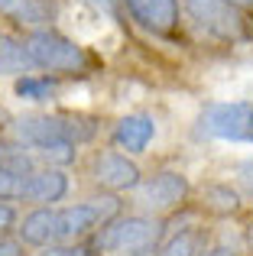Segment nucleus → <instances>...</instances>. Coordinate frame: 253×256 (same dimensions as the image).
I'll return each mask as SVG.
<instances>
[{"instance_id": "obj_5", "label": "nucleus", "mask_w": 253, "mask_h": 256, "mask_svg": "<svg viewBox=\"0 0 253 256\" xmlns=\"http://www.w3.org/2000/svg\"><path fill=\"white\" fill-rule=\"evenodd\" d=\"M88 178L98 192L108 194H133L143 182V169L133 156L120 150H94L88 159Z\"/></svg>"}, {"instance_id": "obj_14", "label": "nucleus", "mask_w": 253, "mask_h": 256, "mask_svg": "<svg viewBox=\"0 0 253 256\" xmlns=\"http://www.w3.org/2000/svg\"><path fill=\"white\" fill-rule=\"evenodd\" d=\"M32 68V58L26 52V42L16 39L13 32H4L0 30V75H10V78H20V75H30Z\"/></svg>"}, {"instance_id": "obj_23", "label": "nucleus", "mask_w": 253, "mask_h": 256, "mask_svg": "<svg viewBox=\"0 0 253 256\" xmlns=\"http://www.w3.org/2000/svg\"><path fill=\"white\" fill-rule=\"evenodd\" d=\"M240 244H244V253L253 256V218L244 224V230H240Z\"/></svg>"}, {"instance_id": "obj_3", "label": "nucleus", "mask_w": 253, "mask_h": 256, "mask_svg": "<svg viewBox=\"0 0 253 256\" xmlns=\"http://www.w3.org/2000/svg\"><path fill=\"white\" fill-rule=\"evenodd\" d=\"M192 178L182 169H156L150 175H143L140 188L133 192V204L140 214L150 218H172L176 211L192 204Z\"/></svg>"}, {"instance_id": "obj_4", "label": "nucleus", "mask_w": 253, "mask_h": 256, "mask_svg": "<svg viewBox=\"0 0 253 256\" xmlns=\"http://www.w3.org/2000/svg\"><path fill=\"white\" fill-rule=\"evenodd\" d=\"M198 140L253 143V100H208L195 117Z\"/></svg>"}, {"instance_id": "obj_2", "label": "nucleus", "mask_w": 253, "mask_h": 256, "mask_svg": "<svg viewBox=\"0 0 253 256\" xmlns=\"http://www.w3.org/2000/svg\"><path fill=\"white\" fill-rule=\"evenodd\" d=\"M126 201L124 194H108V192H94L82 201H68L58 204V244H82L88 240L98 227H104L108 220H114L117 214H124Z\"/></svg>"}, {"instance_id": "obj_19", "label": "nucleus", "mask_w": 253, "mask_h": 256, "mask_svg": "<svg viewBox=\"0 0 253 256\" xmlns=\"http://www.w3.org/2000/svg\"><path fill=\"white\" fill-rule=\"evenodd\" d=\"M0 256H32V250L16 237V230L0 234Z\"/></svg>"}, {"instance_id": "obj_13", "label": "nucleus", "mask_w": 253, "mask_h": 256, "mask_svg": "<svg viewBox=\"0 0 253 256\" xmlns=\"http://www.w3.org/2000/svg\"><path fill=\"white\" fill-rule=\"evenodd\" d=\"M58 91H62V78L46 75V72H42V75L30 72V75L13 78V98L23 100V104L46 107V104H52V100L58 98Z\"/></svg>"}, {"instance_id": "obj_22", "label": "nucleus", "mask_w": 253, "mask_h": 256, "mask_svg": "<svg viewBox=\"0 0 253 256\" xmlns=\"http://www.w3.org/2000/svg\"><path fill=\"white\" fill-rule=\"evenodd\" d=\"M32 256H82V253L72 244H52V246H46V250H36Z\"/></svg>"}, {"instance_id": "obj_21", "label": "nucleus", "mask_w": 253, "mask_h": 256, "mask_svg": "<svg viewBox=\"0 0 253 256\" xmlns=\"http://www.w3.org/2000/svg\"><path fill=\"white\" fill-rule=\"evenodd\" d=\"M20 185H23L20 175L0 169V198H4V201H20Z\"/></svg>"}, {"instance_id": "obj_25", "label": "nucleus", "mask_w": 253, "mask_h": 256, "mask_svg": "<svg viewBox=\"0 0 253 256\" xmlns=\"http://www.w3.org/2000/svg\"><path fill=\"white\" fill-rule=\"evenodd\" d=\"M234 6H240V10H253V0H230Z\"/></svg>"}, {"instance_id": "obj_7", "label": "nucleus", "mask_w": 253, "mask_h": 256, "mask_svg": "<svg viewBox=\"0 0 253 256\" xmlns=\"http://www.w3.org/2000/svg\"><path fill=\"white\" fill-rule=\"evenodd\" d=\"M72 192V178L65 169H49V166H39L36 172L23 175V185H20V204L30 208H58Z\"/></svg>"}, {"instance_id": "obj_10", "label": "nucleus", "mask_w": 253, "mask_h": 256, "mask_svg": "<svg viewBox=\"0 0 253 256\" xmlns=\"http://www.w3.org/2000/svg\"><path fill=\"white\" fill-rule=\"evenodd\" d=\"M133 23L152 36H172L178 26V0H124Z\"/></svg>"}, {"instance_id": "obj_18", "label": "nucleus", "mask_w": 253, "mask_h": 256, "mask_svg": "<svg viewBox=\"0 0 253 256\" xmlns=\"http://www.w3.org/2000/svg\"><path fill=\"white\" fill-rule=\"evenodd\" d=\"M20 204L16 201H4L0 198V234H10V230H16V224H20Z\"/></svg>"}, {"instance_id": "obj_16", "label": "nucleus", "mask_w": 253, "mask_h": 256, "mask_svg": "<svg viewBox=\"0 0 253 256\" xmlns=\"http://www.w3.org/2000/svg\"><path fill=\"white\" fill-rule=\"evenodd\" d=\"M0 16L13 20L26 30L49 26V10H46L42 0H0Z\"/></svg>"}, {"instance_id": "obj_15", "label": "nucleus", "mask_w": 253, "mask_h": 256, "mask_svg": "<svg viewBox=\"0 0 253 256\" xmlns=\"http://www.w3.org/2000/svg\"><path fill=\"white\" fill-rule=\"evenodd\" d=\"M0 169L23 178V175L39 169V159H36V152L26 143H20L16 136H0Z\"/></svg>"}, {"instance_id": "obj_8", "label": "nucleus", "mask_w": 253, "mask_h": 256, "mask_svg": "<svg viewBox=\"0 0 253 256\" xmlns=\"http://www.w3.org/2000/svg\"><path fill=\"white\" fill-rule=\"evenodd\" d=\"M156 133H159V124L152 114L133 110V114H124V117L114 120V126H110V146L136 159L152 146Z\"/></svg>"}, {"instance_id": "obj_24", "label": "nucleus", "mask_w": 253, "mask_h": 256, "mask_svg": "<svg viewBox=\"0 0 253 256\" xmlns=\"http://www.w3.org/2000/svg\"><path fill=\"white\" fill-rule=\"evenodd\" d=\"M94 10H101V13H108V16H117V0H88Z\"/></svg>"}, {"instance_id": "obj_1", "label": "nucleus", "mask_w": 253, "mask_h": 256, "mask_svg": "<svg viewBox=\"0 0 253 256\" xmlns=\"http://www.w3.org/2000/svg\"><path fill=\"white\" fill-rule=\"evenodd\" d=\"M23 42H26L30 58H32V68L46 72V75L84 78V75L94 72V56H91L82 42H75L72 36H65L62 30L36 26V30H26Z\"/></svg>"}, {"instance_id": "obj_20", "label": "nucleus", "mask_w": 253, "mask_h": 256, "mask_svg": "<svg viewBox=\"0 0 253 256\" xmlns=\"http://www.w3.org/2000/svg\"><path fill=\"white\" fill-rule=\"evenodd\" d=\"M202 256H247V253H244V244H240V240H237V244H230V240H224V237H214V244H211Z\"/></svg>"}, {"instance_id": "obj_12", "label": "nucleus", "mask_w": 253, "mask_h": 256, "mask_svg": "<svg viewBox=\"0 0 253 256\" xmlns=\"http://www.w3.org/2000/svg\"><path fill=\"white\" fill-rule=\"evenodd\" d=\"M16 237L30 246L32 253L58 244V211L56 208H26L20 214Z\"/></svg>"}, {"instance_id": "obj_9", "label": "nucleus", "mask_w": 253, "mask_h": 256, "mask_svg": "<svg viewBox=\"0 0 253 256\" xmlns=\"http://www.w3.org/2000/svg\"><path fill=\"white\" fill-rule=\"evenodd\" d=\"M214 237L218 234L211 230V224H204V220H198V218H188V220L176 224L166 234V240L159 244L156 256H202L214 244Z\"/></svg>"}, {"instance_id": "obj_6", "label": "nucleus", "mask_w": 253, "mask_h": 256, "mask_svg": "<svg viewBox=\"0 0 253 256\" xmlns=\"http://www.w3.org/2000/svg\"><path fill=\"white\" fill-rule=\"evenodd\" d=\"M188 10L192 23L202 32L221 39V42H240L247 36V20L244 10L234 6L230 0H182Z\"/></svg>"}, {"instance_id": "obj_11", "label": "nucleus", "mask_w": 253, "mask_h": 256, "mask_svg": "<svg viewBox=\"0 0 253 256\" xmlns=\"http://www.w3.org/2000/svg\"><path fill=\"white\" fill-rule=\"evenodd\" d=\"M244 194L237 192V185L230 182H204L202 192H198V214L204 218H214V220H230V218H240L244 214Z\"/></svg>"}, {"instance_id": "obj_17", "label": "nucleus", "mask_w": 253, "mask_h": 256, "mask_svg": "<svg viewBox=\"0 0 253 256\" xmlns=\"http://www.w3.org/2000/svg\"><path fill=\"white\" fill-rule=\"evenodd\" d=\"M78 150H82V146L68 143V140H56V143L36 146L32 152H36L39 166H49V169H65V172H68L72 166H78Z\"/></svg>"}]
</instances>
